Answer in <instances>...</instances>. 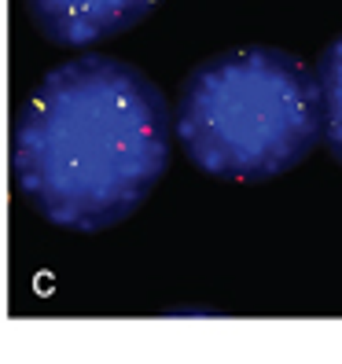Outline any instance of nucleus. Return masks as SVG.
<instances>
[{
	"label": "nucleus",
	"mask_w": 342,
	"mask_h": 364,
	"mask_svg": "<svg viewBox=\"0 0 342 364\" xmlns=\"http://www.w3.org/2000/svg\"><path fill=\"white\" fill-rule=\"evenodd\" d=\"M159 0H26V15L41 37L59 48H85L133 30Z\"/></svg>",
	"instance_id": "3"
},
{
	"label": "nucleus",
	"mask_w": 342,
	"mask_h": 364,
	"mask_svg": "<svg viewBox=\"0 0 342 364\" xmlns=\"http://www.w3.org/2000/svg\"><path fill=\"white\" fill-rule=\"evenodd\" d=\"M320 81V114H324V147L342 166V33L328 41V48L316 59Z\"/></svg>",
	"instance_id": "4"
},
{
	"label": "nucleus",
	"mask_w": 342,
	"mask_h": 364,
	"mask_svg": "<svg viewBox=\"0 0 342 364\" xmlns=\"http://www.w3.org/2000/svg\"><path fill=\"white\" fill-rule=\"evenodd\" d=\"M173 111L114 55L85 52L37 81L11 133V177L48 225L103 232L144 206L169 166Z\"/></svg>",
	"instance_id": "1"
},
{
	"label": "nucleus",
	"mask_w": 342,
	"mask_h": 364,
	"mask_svg": "<svg viewBox=\"0 0 342 364\" xmlns=\"http://www.w3.org/2000/svg\"><path fill=\"white\" fill-rule=\"evenodd\" d=\"M173 133L210 177H280L324 140L316 67L272 45L210 55L181 81Z\"/></svg>",
	"instance_id": "2"
}]
</instances>
